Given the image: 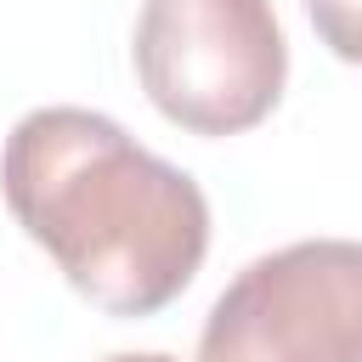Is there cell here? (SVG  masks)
Listing matches in <instances>:
<instances>
[{
	"label": "cell",
	"instance_id": "obj_2",
	"mask_svg": "<svg viewBox=\"0 0 362 362\" xmlns=\"http://www.w3.org/2000/svg\"><path fill=\"white\" fill-rule=\"evenodd\" d=\"M136 79L192 136L255 130L288 79V40L272 0H141Z\"/></svg>",
	"mask_w": 362,
	"mask_h": 362
},
{
	"label": "cell",
	"instance_id": "obj_3",
	"mask_svg": "<svg viewBox=\"0 0 362 362\" xmlns=\"http://www.w3.org/2000/svg\"><path fill=\"white\" fill-rule=\"evenodd\" d=\"M198 362H362V243L305 238L249 260L209 305Z\"/></svg>",
	"mask_w": 362,
	"mask_h": 362
},
{
	"label": "cell",
	"instance_id": "obj_1",
	"mask_svg": "<svg viewBox=\"0 0 362 362\" xmlns=\"http://www.w3.org/2000/svg\"><path fill=\"white\" fill-rule=\"evenodd\" d=\"M0 192L68 288L107 317L164 311L209 249L204 187L90 107L23 113L0 147Z\"/></svg>",
	"mask_w": 362,
	"mask_h": 362
},
{
	"label": "cell",
	"instance_id": "obj_5",
	"mask_svg": "<svg viewBox=\"0 0 362 362\" xmlns=\"http://www.w3.org/2000/svg\"><path fill=\"white\" fill-rule=\"evenodd\" d=\"M102 362H181L170 351H119V356H102Z\"/></svg>",
	"mask_w": 362,
	"mask_h": 362
},
{
	"label": "cell",
	"instance_id": "obj_4",
	"mask_svg": "<svg viewBox=\"0 0 362 362\" xmlns=\"http://www.w3.org/2000/svg\"><path fill=\"white\" fill-rule=\"evenodd\" d=\"M305 11H311L317 40L339 62H356L362 68V0H305Z\"/></svg>",
	"mask_w": 362,
	"mask_h": 362
}]
</instances>
